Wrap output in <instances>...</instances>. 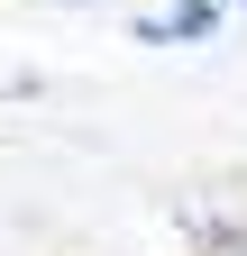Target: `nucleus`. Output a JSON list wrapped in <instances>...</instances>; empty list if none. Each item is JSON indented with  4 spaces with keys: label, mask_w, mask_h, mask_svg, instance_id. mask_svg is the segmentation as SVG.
I'll return each mask as SVG.
<instances>
[{
    "label": "nucleus",
    "mask_w": 247,
    "mask_h": 256,
    "mask_svg": "<svg viewBox=\"0 0 247 256\" xmlns=\"http://www.w3.org/2000/svg\"><path fill=\"white\" fill-rule=\"evenodd\" d=\"M202 247H247V220H192Z\"/></svg>",
    "instance_id": "f03ea898"
},
{
    "label": "nucleus",
    "mask_w": 247,
    "mask_h": 256,
    "mask_svg": "<svg viewBox=\"0 0 247 256\" xmlns=\"http://www.w3.org/2000/svg\"><path fill=\"white\" fill-rule=\"evenodd\" d=\"M138 37L146 46H202V37H220V0H174V10L138 18Z\"/></svg>",
    "instance_id": "f257e3e1"
}]
</instances>
